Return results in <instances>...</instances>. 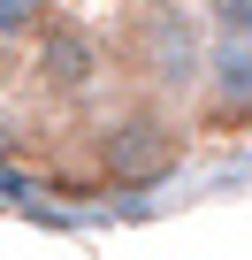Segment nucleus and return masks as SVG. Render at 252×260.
Here are the masks:
<instances>
[{
  "label": "nucleus",
  "mask_w": 252,
  "mask_h": 260,
  "mask_svg": "<svg viewBox=\"0 0 252 260\" xmlns=\"http://www.w3.org/2000/svg\"><path fill=\"white\" fill-rule=\"evenodd\" d=\"M99 176L115 191H153L184 169V122L161 107V100H138V107H122L99 122V146H92Z\"/></svg>",
  "instance_id": "obj_1"
},
{
  "label": "nucleus",
  "mask_w": 252,
  "mask_h": 260,
  "mask_svg": "<svg viewBox=\"0 0 252 260\" xmlns=\"http://www.w3.org/2000/svg\"><path fill=\"white\" fill-rule=\"evenodd\" d=\"M206 31L214 39H252V0H206Z\"/></svg>",
  "instance_id": "obj_6"
},
{
  "label": "nucleus",
  "mask_w": 252,
  "mask_h": 260,
  "mask_svg": "<svg viewBox=\"0 0 252 260\" xmlns=\"http://www.w3.org/2000/svg\"><path fill=\"white\" fill-rule=\"evenodd\" d=\"M31 77H39V92L46 100H61V107H77L99 77H107V61H99V39L84 31V23H61V16H46L39 31H31Z\"/></svg>",
  "instance_id": "obj_3"
},
{
  "label": "nucleus",
  "mask_w": 252,
  "mask_h": 260,
  "mask_svg": "<svg viewBox=\"0 0 252 260\" xmlns=\"http://www.w3.org/2000/svg\"><path fill=\"white\" fill-rule=\"evenodd\" d=\"M191 100L214 130H244L252 122V39H214L206 31V69H199Z\"/></svg>",
  "instance_id": "obj_4"
},
{
  "label": "nucleus",
  "mask_w": 252,
  "mask_h": 260,
  "mask_svg": "<svg viewBox=\"0 0 252 260\" xmlns=\"http://www.w3.org/2000/svg\"><path fill=\"white\" fill-rule=\"evenodd\" d=\"M206 69V16L176 8V0H153L130 23V77L146 84V100H191Z\"/></svg>",
  "instance_id": "obj_2"
},
{
  "label": "nucleus",
  "mask_w": 252,
  "mask_h": 260,
  "mask_svg": "<svg viewBox=\"0 0 252 260\" xmlns=\"http://www.w3.org/2000/svg\"><path fill=\"white\" fill-rule=\"evenodd\" d=\"M0 84H8V39H0Z\"/></svg>",
  "instance_id": "obj_7"
},
{
  "label": "nucleus",
  "mask_w": 252,
  "mask_h": 260,
  "mask_svg": "<svg viewBox=\"0 0 252 260\" xmlns=\"http://www.w3.org/2000/svg\"><path fill=\"white\" fill-rule=\"evenodd\" d=\"M46 16H54V0H0V39L16 46V39H31Z\"/></svg>",
  "instance_id": "obj_5"
}]
</instances>
